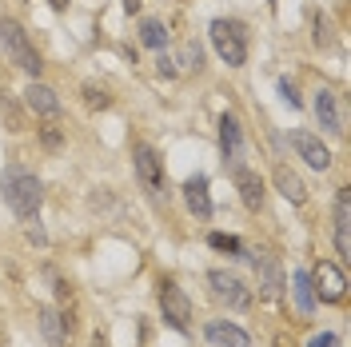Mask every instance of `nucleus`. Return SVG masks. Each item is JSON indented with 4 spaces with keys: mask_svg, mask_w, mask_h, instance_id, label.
Wrapping results in <instances>:
<instances>
[{
    "mask_svg": "<svg viewBox=\"0 0 351 347\" xmlns=\"http://www.w3.org/2000/svg\"><path fill=\"white\" fill-rule=\"evenodd\" d=\"M219 152H223V160H232V164H236L240 152H243V128L232 112L219 116Z\"/></svg>",
    "mask_w": 351,
    "mask_h": 347,
    "instance_id": "13",
    "label": "nucleus"
},
{
    "mask_svg": "<svg viewBox=\"0 0 351 347\" xmlns=\"http://www.w3.org/2000/svg\"><path fill=\"white\" fill-rule=\"evenodd\" d=\"M48 4H52L56 12H64V8H68V0H48Z\"/></svg>",
    "mask_w": 351,
    "mask_h": 347,
    "instance_id": "29",
    "label": "nucleus"
},
{
    "mask_svg": "<svg viewBox=\"0 0 351 347\" xmlns=\"http://www.w3.org/2000/svg\"><path fill=\"white\" fill-rule=\"evenodd\" d=\"M208 243H212V248H219V252H236V256H243V243L236 236H223V232H212V236H208Z\"/></svg>",
    "mask_w": 351,
    "mask_h": 347,
    "instance_id": "21",
    "label": "nucleus"
},
{
    "mask_svg": "<svg viewBox=\"0 0 351 347\" xmlns=\"http://www.w3.org/2000/svg\"><path fill=\"white\" fill-rule=\"evenodd\" d=\"M0 192H4V204H8L21 219H32L36 212H40V204H44L40 180H36L32 172H24V168H8L4 180H0Z\"/></svg>",
    "mask_w": 351,
    "mask_h": 347,
    "instance_id": "1",
    "label": "nucleus"
},
{
    "mask_svg": "<svg viewBox=\"0 0 351 347\" xmlns=\"http://www.w3.org/2000/svg\"><path fill=\"white\" fill-rule=\"evenodd\" d=\"M276 188H280V195H284L287 204H304V200H307V184L291 172L287 164H280V168H276Z\"/></svg>",
    "mask_w": 351,
    "mask_h": 347,
    "instance_id": "18",
    "label": "nucleus"
},
{
    "mask_svg": "<svg viewBox=\"0 0 351 347\" xmlns=\"http://www.w3.org/2000/svg\"><path fill=\"white\" fill-rule=\"evenodd\" d=\"M84 96H88V108H108L112 104V96L104 92V88H96V84H88Z\"/></svg>",
    "mask_w": 351,
    "mask_h": 347,
    "instance_id": "22",
    "label": "nucleus"
},
{
    "mask_svg": "<svg viewBox=\"0 0 351 347\" xmlns=\"http://www.w3.org/2000/svg\"><path fill=\"white\" fill-rule=\"evenodd\" d=\"M132 164H136V176H140V184H144V192L160 195L164 192V160L148 148V144H136V152H132Z\"/></svg>",
    "mask_w": 351,
    "mask_h": 347,
    "instance_id": "7",
    "label": "nucleus"
},
{
    "mask_svg": "<svg viewBox=\"0 0 351 347\" xmlns=\"http://www.w3.org/2000/svg\"><path fill=\"white\" fill-rule=\"evenodd\" d=\"M160 311H164L168 327H176V331H188L192 304H188V296L180 291V283H176V280H160Z\"/></svg>",
    "mask_w": 351,
    "mask_h": 347,
    "instance_id": "4",
    "label": "nucleus"
},
{
    "mask_svg": "<svg viewBox=\"0 0 351 347\" xmlns=\"http://www.w3.org/2000/svg\"><path fill=\"white\" fill-rule=\"evenodd\" d=\"M24 104H28V112H36L44 120H56L60 116V96L48 84H40V80H32V84L24 88Z\"/></svg>",
    "mask_w": 351,
    "mask_h": 347,
    "instance_id": "10",
    "label": "nucleus"
},
{
    "mask_svg": "<svg viewBox=\"0 0 351 347\" xmlns=\"http://www.w3.org/2000/svg\"><path fill=\"white\" fill-rule=\"evenodd\" d=\"M92 347H112V344L104 339V335H96V339H92Z\"/></svg>",
    "mask_w": 351,
    "mask_h": 347,
    "instance_id": "30",
    "label": "nucleus"
},
{
    "mask_svg": "<svg viewBox=\"0 0 351 347\" xmlns=\"http://www.w3.org/2000/svg\"><path fill=\"white\" fill-rule=\"evenodd\" d=\"M335 252H339L343 263L351 260V192L348 188H339V195H335Z\"/></svg>",
    "mask_w": 351,
    "mask_h": 347,
    "instance_id": "9",
    "label": "nucleus"
},
{
    "mask_svg": "<svg viewBox=\"0 0 351 347\" xmlns=\"http://www.w3.org/2000/svg\"><path fill=\"white\" fill-rule=\"evenodd\" d=\"M236 188H240V200L243 208H252V212H260L263 208V180L252 168H236Z\"/></svg>",
    "mask_w": 351,
    "mask_h": 347,
    "instance_id": "15",
    "label": "nucleus"
},
{
    "mask_svg": "<svg viewBox=\"0 0 351 347\" xmlns=\"http://www.w3.org/2000/svg\"><path fill=\"white\" fill-rule=\"evenodd\" d=\"M140 4H144V0H124V12H128V16L132 12H140Z\"/></svg>",
    "mask_w": 351,
    "mask_h": 347,
    "instance_id": "28",
    "label": "nucleus"
},
{
    "mask_svg": "<svg viewBox=\"0 0 351 347\" xmlns=\"http://www.w3.org/2000/svg\"><path fill=\"white\" fill-rule=\"evenodd\" d=\"M180 64H184V68H199V44H184Z\"/></svg>",
    "mask_w": 351,
    "mask_h": 347,
    "instance_id": "23",
    "label": "nucleus"
},
{
    "mask_svg": "<svg viewBox=\"0 0 351 347\" xmlns=\"http://www.w3.org/2000/svg\"><path fill=\"white\" fill-rule=\"evenodd\" d=\"M0 44H4V56L12 60L16 68H24L28 76H40V52H36V44L28 40V32H24L16 21H8V16H0Z\"/></svg>",
    "mask_w": 351,
    "mask_h": 347,
    "instance_id": "2",
    "label": "nucleus"
},
{
    "mask_svg": "<svg viewBox=\"0 0 351 347\" xmlns=\"http://www.w3.org/2000/svg\"><path fill=\"white\" fill-rule=\"evenodd\" d=\"M335 344H339V339H335L331 331H324V335H315V339H311L307 347H335Z\"/></svg>",
    "mask_w": 351,
    "mask_h": 347,
    "instance_id": "25",
    "label": "nucleus"
},
{
    "mask_svg": "<svg viewBox=\"0 0 351 347\" xmlns=\"http://www.w3.org/2000/svg\"><path fill=\"white\" fill-rule=\"evenodd\" d=\"M184 200H188V208L196 212L199 219L212 216V195H208V176H192L188 184H184Z\"/></svg>",
    "mask_w": 351,
    "mask_h": 347,
    "instance_id": "16",
    "label": "nucleus"
},
{
    "mask_svg": "<svg viewBox=\"0 0 351 347\" xmlns=\"http://www.w3.org/2000/svg\"><path fill=\"white\" fill-rule=\"evenodd\" d=\"M291 287H295V304H300V311L311 315V311H315V291H311V276H307L304 267L291 276Z\"/></svg>",
    "mask_w": 351,
    "mask_h": 347,
    "instance_id": "19",
    "label": "nucleus"
},
{
    "mask_svg": "<svg viewBox=\"0 0 351 347\" xmlns=\"http://www.w3.org/2000/svg\"><path fill=\"white\" fill-rule=\"evenodd\" d=\"M315 44H328V21L315 16Z\"/></svg>",
    "mask_w": 351,
    "mask_h": 347,
    "instance_id": "26",
    "label": "nucleus"
},
{
    "mask_svg": "<svg viewBox=\"0 0 351 347\" xmlns=\"http://www.w3.org/2000/svg\"><path fill=\"white\" fill-rule=\"evenodd\" d=\"M315 120L324 124L328 132H335V136H343V112H339V100H335V92H328V88H319L315 92Z\"/></svg>",
    "mask_w": 351,
    "mask_h": 347,
    "instance_id": "11",
    "label": "nucleus"
},
{
    "mask_svg": "<svg viewBox=\"0 0 351 347\" xmlns=\"http://www.w3.org/2000/svg\"><path fill=\"white\" fill-rule=\"evenodd\" d=\"M280 96H284V104H291V108H300L304 100H300V92H295V84L291 80H280Z\"/></svg>",
    "mask_w": 351,
    "mask_h": 347,
    "instance_id": "24",
    "label": "nucleus"
},
{
    "mask_svg": "<svg viewBox=\"0 0 351 347\" xmlns=\"http://www.w3.org/2000/svg\"><path fill=\"white\" fill-rule=\"evenodd\" d=\"M208 283H212V296H216L219 304H228L232 311H247L252 307V291L243 287L232 272H208Z\"/></svg>",
    "mask_w": 351,
    "mask_h": 347,
    "instance_id": "6",
    "label": "nucleus"
},
{
    "mask_svg": "<svg viewBox=\"0 0 351 347\" xmlns=\"http://www.w3.org/2000/svg\"><path fill=\"white\" fill-rule=\"evenodd\" d=\"M311 276V291H315V300H324V304H339L343 296H348V280H343V272H339V263H319L315 272H307Z\"/></svg>",
    "mask_w": 351,
    "mask_h": 347,
    "instance_id": "5",
    "label": "nucleus"
},
{
    "mask_svg": "<svg viewBox=\"0 0 351 347\" xmlns=\"http://www.w3.org/2000/svg\"><path fill=\"white\" fill-rule=\"evenodd\" d=\"M212 44H216V52H219V60L228 68H240L247 64V28H243L240 21H212Z\"/></svg>",
    "mask_w": 351,
    "mask_h": 347,
    "instance_id": "3",
    "label": "nucleus"
},
{
    "mask_svg": "<svg viewBox=\"0 0 351 347\" xmlns=\"http://www.w3.org/2000/svg\"><path fill=\"white\" fill-rule=\"evenodd\" d=\"M140 40L148 44V48H164V44H168V28L160 21H144L140 24Z\"/></svg>",
    "mask_w": 351,
    "mask_h": 347,
    "instance_id": "20",
    "label": "nucleus"
},
{
    "mask_svg": "<svg viewBox=\"0 0 351 347\" xmlns=\"http://www.w3.org/2000/svg\"><path fill=\"white\" fill-rule=\"evenodd\" d=\"M256 276H260V291L267 296V300H276V296L284 291V272H280L276 256L260 252V256H256Z\"/></svg>",
    "mask_w": 351,
    "mask_h": 347,
    "instance_id": "14",
    "label": "nucleus"
},
{
    "mask_svg": "<svg viewBox=\"0 0 351 347\" xmlns=\"http://www.w3.org/2000/svg\"><path fill=\"white\" fill-rule=\"evenodd\" d=\"M40 331H44V339H48V347H64L72 327L64 324V315L56 307H40Z\"/></svg>",
    "mask_w": 351,
    "mask_h": 347,
    "instance_id": "17",
    "label": "nucleus"
},
{
    "mask_svg": "<svg viewBox=\"0 0 351 347\" xmlns=\"http://www.w3.org/2000/svg\"><path fill=\"white\" fill-rule=\"evenodd\" d=\"M44 144H48V148H60V132L44 128Z\"/></svg>",
    "mask_w": 351,
    "mask_h": 347,
    "instance_id": "27",
    "label": "nucleus"
},
{
    "mask_svg": "<svg viewBox=\"0 0 351 347\" xmlns=\"http://www.w3.org/2000/svg\"><path fill=\"white\" fill-rule=\"evenodd\" d=\"M204 339L212 347H247L252 339H247V331L236 324H228V320H212V324L204 327Z\"/></svg>",
    "mask_w": 351,
    "mask_h": 347,
    "instance_id": "12",
    "label": "nucleus"
},
{
    "mask_svg": "<svg viewBox=\"0 0 351 347\" xmlns=\"http://www.w3.org/2000/svg\"><path fill=\"white\" fill-rule=\"evenodd\" d=\"M291 148H295V156L300 160H307L311 168H319V172H328L331 168V152H328V144L315 136V132H307V128H295L291 132Z\"/></svg>",
    "mask_w": 351,
    "mask_h": 347,
    "instance_id": "8",
    "label": "nucleus"
}]
</instances>
